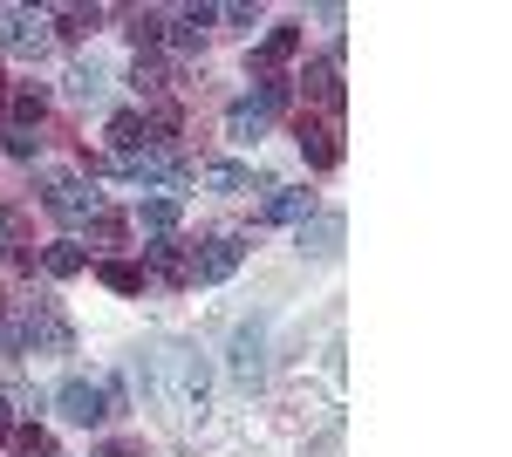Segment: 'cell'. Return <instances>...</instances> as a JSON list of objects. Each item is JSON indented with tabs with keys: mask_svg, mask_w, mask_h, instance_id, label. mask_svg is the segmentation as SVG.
<instances>
[{
	"mask_svg": "<svg viewBox=\"0 0 512 457\" xmlns=\"http://www.w3.org/2000/svg\"><path fill=\"white\" fill-rule=\"evenodd\" d=\"M7 437H14V417H7V403H0V444H7Z\"/></svg>",
	"mask_w": 512,
	"mask_h": 457,
	"instance_id": "cell-28",
	"label": "cell"
},
{
	"mask_svg": "<svg viewBox=\"0 0 512 457\" xmlns=\"http://www.w3.org/2000/svg\"><path fill=\"white\" fill-rule=\"evenodd\" d=\"M287 55H301V28H294V21H280V28H274L267 41H260V48H253L246 62H253V76L267 82V76L280 69V62H287Z\"/></svg>",
	"mask_w": 512,
	"mask_h": 457,
	"instance_id": "cell-8",
	"label": "cell"
},
{
	"mask_svg": "<svg viewBox=\"0 0 512 457\" xmlns=\"http://www.w3.org/2000/svg\"><path fill=\"white\" fill-rule=\"evenodd\" d=\"M239 260H246V239L239 232H212L192 253V280H226V273H239Z\"/></svg>",
	"mask_w": 512,
	"mask_h": 457,
	"instance_id": "cell-6",
	"label": "cell"
},
{
	"mask_svg": "<svg viewBox=\"0 0 512 457\" xmlns=\"http://www.w3.org/2000/svg\"><path fill=\"white\" fill-rule=\"evenodd\" d=\"M96 28H103V14H96V7H69V14H55V28H48V35L82 41V35H96Z\"/></svg>",
	"mask_w": 512,
	"mask_h": 457,
	"instance_id": "cell-17",
	"label": "cell"
},
{
	"mask_svg": "<svg viewBox=\"0 0 512 457\" xmlns=\"http://www.w3.org/2000/svg\"><path fill=\"white\" fill-rule=\"evenodd\" d=\"M7 110H14V130H28V123H41V110H48V89H14Z\"/></svg>",
	"mask_w": 512,
	"mask_h": 457,
	"instance_id": "cell-19",
	"label": "cell"
},
{
	"mask_svg": "<svg viewBox=\"0 0 512 457\" xmlns=\"http://www.w3.org/2000/svg\"><path fill=\"white\" fill-rule=\"evenodd\" d=\"M294 137H301V157H308V164H315V171H335V164H342V130H335V123H328V116H294Z\"/></svg>",
	"mask_w": 512,
	"mask_h": 457,
	"instance_id": "cell-5",
	"label": "cell"
},
{
	"mask_svg": "<svg viewBox=\"0 0 512 457\" xmlns=\"http://www.w3.org/2000/svg\"><path fill=\"white\" fill-rule=\"evenodd\" d=\"M260 369H267V342H260V328H239V335H233V376L239 382H260Z\"/></svg>",
	"mask_w": 512,
	"mask_h": 457,
	"instance_id": "cell-13",
	"label": "cell"
},
{
	"mask_svg": "<svg viewBox=\"0 0 512 457\" xmlns=\"http://www.w3.org/2000/svg\"><path fill=\"white\" fill-rule=\"evenodd\" d=\"M151 267H158V280H171V287H192V253H185V239H158V246H151Z\"/></svg>",
	"mask_w": 512,
	"mask_h": 457,
	"instance_id": "cell-12",
	"label": "cell"
},
{
	"mask_svg": "<svg viewBox=\"0 0 512 457\" xmlns=\"http://www.w3.org/2000/svg\"><path fill=\"white\" fill-rule=\"evenodd\" d=\"M315 219V191L308 185H274V198L260 205V226H301Z\"/></svg>",
	"mask_w": 512,
	"mask_h": 457,
	"instance_id": "cell-7",
	"label": "cell"
},
{
	"mask_svg": "<svg viewBox=\"0 0 512 457\" xmlns=\"http://www.w3.org/2000/svg\"><path fill=\"white\" fill-rule=\"evenodd\" d=\"M55 410L76 423V430H103V417H110V396H103V382H62V396H55Z\"/></svg>",
	"mask_w": 512,
	"mask_h": 457,
	"instance_id": "cell-2",
	"label": "cell"
},
{
	"mask_svg": "<svg viewBox=\"0 0 512 457\" xmlns=\"http://www.w3.org/2000/svg\"><path fill=\"white\" fill-rule=\"evenodd\" d=\"M41 205H48L55 219H89V212H96V185L76 178V171H48V178H41Z\"/></svg>",
	"mask_w": 512,
	"mask_h": 457,
	"instance_id": "cell-1",
	"label": "cell"
},
{
	"mask_svg": "<svg viewBox=\"0 0 512 457\" xmlns=\"http://www.w3.org/2000/svg\"><path fill=\"white\" fill-rule=\"evenodd\" d=\"M301 89H308L321 110H328V123H335V116H342V103H349V89H342V55H335V48H328V55H315V62L301 69Z\"/></svg>",
	"mask_w": 512,
	"mask_h": 457,
	"instance_id": "cell-4",
	"label": "cell"
},
{
	"mask_svg": "<svg viewBox=\"0 0 512 457\" xmlns=\"http://www.w3.org/2000/svg\"><path fill=\"white\" fill-rule=\"evenodd\" d=\"M137 219H144L151 232H171V226H178V198H144V212H137Z\"/></svg>",
	"mask_w": 512,
	"mask_h": 457,
	"instance_id": "cell-22",
	"label": "cell"
},
{
	"mask_svg": "<svg viewBox=\"0 0 512 457\" xmlns=\"http://www.w3.org/2000/svg\"><path fill=\"white\" fill-rule=\"evenodd\" d=\"M123 35L137 41V48H158L164 41V14L158 7H130V14H123Z\"/></svg>",
	"mask_w": 512,
	"mask_h": 457,
	"instance_id": "cell-14",
	"label": "cell"
},
{
	"mask_svg": "<svg viewBox=\"0 0 512 457\" xmlns=\"http://www.w3.org/2000/svg\"><path fill=\"white\" fill-rule=\"evenodd\" d=\"M0 328H7V294H0Z\"/></svg>",
	"mask_w": 512,
	"mask_h": 457,
	"instance_id": "cell-29",
	"label": "cell"
},
{
	"mask_svg": "<svg viewBox=\"0 0 512 457\" xmlns=\"http://www.w3.org/2000/svg\"><path fill=\"white\" fill-rule=\"evenodd\" d=\"M41 267L55 273V280H76V273L89 267V253H82V246H69V239H62V246H48V253H41Z\"/></svg>",
	"mask_w": 512,
	"mask_h": 457,
	"instance_id": "cell-18",
	"label": "cell"
},
{
	"mask_svg": "<svg viewBox=\"0 0 512 457\" xmlns=\"http://www.w3.org/2000/svg\"><path fill=\"white\" fill-rule=\"evenodd\" d=\"M48 21L41 14H28V7H0V48L7 55H48Z\"/></svg>",
	"mask_w": 512,
	"mask_h": 457,
	"instance_id": "cell-3",
	"label": "cell"
},
{
	"mask_svg": "<svg viewBox=\"0 0 512 457\" xmlns=\"http://www.w3.org/2000/svg\"><path fill=\"white\" fill-rule=\"evenodd\" d=\"M226 130H233V144H253V137L267 130V110H260V103H233V110H226Z\"/></svg>",
	"mask_w": 512,
	"mask_h": 457,
	"instance_id": "cell-16",
	"label": "cell"
},
{
	"mask_svg": "<svg viewBox=\"0 0 512 457\" xmlns=\"http://www.w3.org/2000/svg\"><path fill=\"white\" fill-rule=\"evenodd\" d=\"M89 239L117 246V239H123V212H103V205H96V212H89Z\"/></svg>",
	"mask_w": 512,
	"mask_h": 457,
	"instance_id": "cell-24",
	"label": "cell"
},
{
	"mask_svg": "<svg viewBox=\"0 0 512 457\" xmlns=\"http://www.w3.org/2000/svg\"><path fill=\"white\" fill-rule=\"evenodd\" d=\"M110 144H117V157L158 151V144H151V123H144V116H137V110H117V116H110Z\"/></svg>",
	"mask_w": 512,
	"mask_h": 457,
	"instance_id": "cell-11",
	"label": "cell"
},
{
	"mask_svg": "<svg viewBox=\"0 0 512 457\" xmlns=\"http://www.w3.org/2000/svg\"><path fill=\"white\" fill-rule=\"evenodd\" d=\"M205 185H212V191H246V185H253V171H246V164H205Z\"/></svg>",
	"mask_w": 512,
	"mask_h": 457,
	"instance_id": "cell-21",
	"label": "cell"
},
{
	"mask_svg": "<svg viewBox=\"0 0 512 457\" xmlns=\"http://www.w3.org/2000/svg\"><path fill=\"white\" fill-rule=\"evenodd\" d=\"M103 89H110V76H103L96 62H82L76 76H69V96H76V103H103Z\"/></svg>",
	"mask_w": 512,
	"mask_h": 457,
	"instance_id": "cell-20",
	"label": "cell"
},
{
	"mask_svg": "<svg viewBox=\"0 0 512 457\" xmlns=\"http://www.w3.org/2000/svg\"><path fill=\"white\" fill-rule=\"evenodd\" d=\"M96 280H103L110 294H144V267H137V260H103Z\"/></svg>",
	"mask_w": 512,
	"mask_h": 457,
	"instance_id": "cell-15",
	"label": "cell"
},
{
	"mask_svg": "<svg viewBox=\"0 0 512 457\" xmlns=\"http://www.w3.org/2000/svg\"><path fill=\"white\" fill-rule=\"evenodd\" d=\"M0 144H7V157H35V151H41V137H35V130H7Z\"/></svg>",
	"mask_w": 512,
	"mask_h": 457,
	"instance_id": "cell-26",
	"label": "cell"
},
{
	"mask_svg": "<svg viewBox=\"0 0 512 457\" xmlns=\"http://www.w3.org/2000/svg\"><path fill=\"white\" fill-rule=\"evenodd\" d=\"M130 82H137V96H164V69H158V62H144V55H137Z\"/></svg>",
	"mask_w": 512,
	"mask_h": 457,
	"instance_id": "cell-25",
	"label": "cell"
},
{
	"mask_svg": "<svg viewBox=\"0 0 512 457\" xmlns=\"http://www.w3.org/2000/svg\"><path fill=\"white\" fill-rule=\"evenodd\" d=\"M219 21H226V28H239V35H253V7H226Z\"/></svg>",
	"mask_w": 512,
	"mask_h": 457,
	"instance_id": "cell-27",
	"label": "cell"
},
{
	"mask_svg": "<svg viewBox=\"0 0 512 457\" xmlns=\"http://www.w3.org/2000/svg\"><path fill=\"white\" fill-rule=\"evenodd\" d=\"M14 457H62L48 430H14Z\"/></svg>",
	"mask_w": 512,
	"mask_h": 457,
	"instance_id": "cell-23",
	"label": "cell"
},
{
	"mask_svg": "<svg viewBox=\"0 0 512 457\" xmlns=\"http://www.w3.org/2000/svg\"><path fill=\"white\" fill-rule=\"evenodd\" d=\"M301 253H315V260H335V253H342V219H335V212H315V219H301Z\"/></svg>",
	"mask_w": 512,
	"mask_h": 457,
	"instance_id": "cell-10",
	"label": "cell"
},
{
	"mask_svg": "<svg viewBox=\"0 0 512 457\" xmlns=\"http://www.w3.org/2000/svg\"><path fill=\"white\" fill-rule=\"evenodd\" d=\"M212 21H219V7H185V14L164 21V41H171V48H205Z\"/></svg>",
	"mask_w": 512,
	"mask_h": 457,
	"instance_id": "cell-9",
	"label": "cell"
}]
</instances>
